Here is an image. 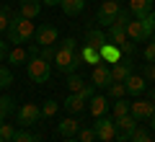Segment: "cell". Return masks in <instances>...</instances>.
<instances>
[{"mask_svg":"<svg viewBox=\"0 0 155 142\" xmlns=\"http://www.w3.org/2000/svg\"><path fill=\"white\" fill-rule=\"evenodd\" d=\"M111 142H122V140H111Z\"/></svg>","mask_w":155,"mask_h":142,"instance_id":"obj_46","label":"cell"},{"mask_svg":"<svg viewBox=\"0 0 155 142\" xmlns=\"http://www.w3.org/2000/svg\"><path fill=\"white\" fill-rule=\"evenodd\" d=\"M127 36H129V41H147V39L153 36V31L145 26L142 18H132V21L127 23Z\"/></svg>","mask_w":155,"mask_h":142,"instance_id":"obj_7","label":"cell"},{"mask_svg":"<svg viewBox=\"0 0 155 142\" xmlns=\"http://www.w3.org/2000/svg\"><path fill=\"white\" fill-rule=\"evenodd\" d=\"M26 72H28V80L31 83H36V85H41V83H47L49 80V75H52V67H49V62L44 60V57H28V62H26Z\"/></svg>","mask_w":155,"mask_h":142,"instance_id":"obj_2","label":"cell"},{"mask_svg":"<svg viewBox=\"0 0 155 142\" xmlns=\"http://www.w3.org/2000/svg\"><path fill=\"white\" fill-rule=\"evenodd\" d=\"M62 49H70V52H78V41L72 36H67V39H62V44H60Z\"/></svg>","mask_w":155,"mask_h":142,"instance_id":"obj_39","label":"cell"},{"mask_svg":"<svg viewBox=\"0 0 155 142\" xmlns=\"http://www.w3.org/2000/svg\"><path fill=\"white\" fill-rule=\"evenodd\" d=\"M54 62H57V70L65 72V75H72V72H78V67L83 65V60H80V54H78V52L62 49V47H57Z\"/></svg>","mask_w":155,"mask_h":142,"instance_id":"obj_3","label":"cell"},{"mask_svg":"<svg viewBox=\"0 0 155 142\" xmlns=\"http://www.w3.org/2000/svg\"><path fill=\"white\" fill-rule=\"evenodd\" d=\"M54 54H57V47H54V44H52V47H41V52H39V57H44L47 62L54 60Z\"/></svg>","mask_w":155,"mask_h":142,"instance_id":"obj_36","label":"cell"},{"mask_svg":"<svg viewBox=\"0 0 155 142\" xmlns=\"http://www.w3.org/2000/svg\"><path fill=\"white\" fill-rule=\"evenodd\" d=\"M85 44L93 47V49H101L104 44H109V36H106L104 31H98V28H88V34H85Z\"/></svg>","mask_w":155,"mask_h":142,"instance_id":"obj_18","label":"cell"},{"mask_svg":"<svg viewBox=\"0 0 155 142\" xmlns=\"http://www.w3.org/2000/svg\"><path fill=\"white\" fill-rule=\"evenodd\" d=\"M57 111H60V104H57V101H44V106H41V116H54Z\"/></svg>","mask_w":155,"mask_h":142,"instance_id":"obj_33","label":"cell"},{"mask_svg":"<svg viewBox=\"0 0 155 142\" xmlns=\"http://www.w3.org/2000/svg\"><path fill=\"white\" fill-rule=\"evenodd\" d=\"M18 8H21V16L23 18H36L41 13V0H18Z\"/></svg>","mask_w":155,"mask_h":142,"instance_id":"obj_14","label":"cell"},{"mask_svg":"<svg viewBox=\"0 0 155 142\" xmlns=\"http://www.w3.org/2000/svg\"><path fill=\"white\" fill-rule=\"evenodd\" d=\"M150 124H153V132H155V114L150 116Z\"/></svg>","mask_w":155,"mask_h":142,"instance_id":"obj_42","label":"cell"},{"mask_svg":"<svg viewBox=\"0 0 155 142\" xmlns=\"http://www.w3.org/2000/svg\"><path fill=\"white\" fill-rule=\"evenodd\" d=\"M13 109H16V106H13V98H8V96H0V124L5 121V116L11 114Z\"/></svg>","mask_w":155,"mask_h":142,"instance_id":"obj_26","label":"cell"},{"mask_svg":"<svg viewBox=\"0 0 155 142\" xmlns=\"http://www.w3.org/2000/svg\"><path fill=\"white\" fill-rule=\"evenodd\" d=\"M114 124H116V140L127 142L129 137L134 134V129H137V124H140V121L134 119L132 114H127V116H119V119H116Z\"/></svg>","mask_w":155,"mask_h":142,"instance_id":"obj_6","label":"cell"},{"mask_svg":"<svg viewBox=\"0 0 155 142\" xmlns=\"http://www.w3.org/2000/svg\"><path fill=\"white\" fill-rule=\"evenodd\" d=\"M98 52H101V60H104V62H111V65L122 60V49H119L116 44H111V41H109V44H104Z\"/></svg>","mask_w":155,"mask_h":142,"instance_id":"obj_19","label":"cell"},{"mask_svg":"<svg viewBox=\"0 0 155 142\" xmlns=\"http://www.w3.org/2000/svg\"><path fill=\"white\" fill-rule=\"evenodd\" d=\"M129 142H155V140L150 137V132H147V129H142V127H137V129H134V134L129 137Z\"/></svg>","mask_w":155,"mask_h":142,"instance_id":"obj_29","label":"cell"},{"mask_svg":"<svg viewBox=\"0 0 155 142\" xmlns=\"http://www.w3.org/2000/svg\"><path fill=\"white\" fill-rule=\"evenodd\" d=\"M13 134H16V129L3 121V124H0V140H3V142H13Z\"/></svg>","mask_w":155,"mask_h":142,"instance_id":"obj_32","label":"cell"},{"mask_svg":"<svg viewBox=\"0 0 155 142\" xmlns=\"http://www.w3.org/2000/svg\"><path fill=\"white\" fill-rule=\"evenodd\" d=\"M150 78H153V80H155V62H153V70H150Z\"/></svg>","mask_w":155,"mask_h":142,"instance_id":"obj_43","label":"cell"},{"mask_svg":"<svg viewBox=\"0 0 155 142\" xmlns=\"http://www.w3.org/2000/svg\"><path fill=\"white\" fill-rule=\"evenodd\" d=\"M0 142H3V140H0Z\"/></svg>","mask_w":155,"mask_h":142,"instance_id":"obj_49","label":"cell"},{"mask_svg":"<svg viewBox=\"0 0 155 142\" xmlns=\"http://www.w3.org/2000/svg\"><path fill=\"white\" fill-rule=\"evenodd\" d=\"M129 114H132L137 121L150 119V116L155 114V104H153V101H142V98H137V101H132V104H129Z\"/></svg>","mask_w":155,"mask_h":142,"instance_id":"obj_9","label":"cell"},{"mask_svg":"<svg viewBox=\"0 0 155 142\" xmlns=\"http://www.w3.org/2000/svg\"><path fill=\"white\" fill-rule=\"evenodd\" d=\"M129 114V104L124 98H116V104H114V116L119 119V116H127Z\"/></svg>","mask_w":155,"mask_h":142,"instance_id":"obj_30","label":"cell"},{"mask_svg":"<svg viewBox=\"0 0 155 142\" xmlns=\"http://www.w3.org/2000/svg\"><path fill=\"white\" fill-rule=\"evenodd\" d=\"M119 3L116 0H104L98 5V13H96V21H98V26H111V23L116 21V16H119Z\"/></svg>","mask_w":155,"mask_h":142,"instance_id":"obj_4","label":"cell"},{"mask_svg":"<svg viewBox=\"0 0 155 142\" xmlns=\"http://www.w3.org/2000/svg\"><path fill=\"white\" fill-rule=\"evenodd\" d=\"M129 13L134 18H145L147 13H153V0H129Z\"/></svg>","mask_w":155,"mask_h":142,"instance_id":"obj_16","label":"cell"},{"mask_svg":"<svg viewBox=\"0 0 155 142\" xmlns=\"http://www.w3.org/2000/svg\"><path fill=\"white\" fill-rule=\"evenodd\" d=\"M116 3H119V0H116Z\"/></svg>","mask_w":155,"mask_h":142,"instance_id":"obj_48","label":"cell"},{"mask_svg":"<svg viewBox=\"0 0 155 142\" xmlns=\"http://www.w3.org/2000/svg\"><path fill=\"white\" fill-rule=\"evenodd\" d=\"M124 85H127V93H132V96H137V98L142 96L145 91H147V83H145V78H142V75H134V72L127 78V80H124Z\"/></svg>","mask_w":155,"mask_h":142,"instance_id":"obj_13","label":"cell"},{"mask_svg":"<svg viewBox=\"0 0 155 142\" xmlns=\"http://www.w3.org/2000/svg\"><path fill=\"white\" fill-rule=\"evenodd\" d=\"M132 70H134L132 57H124V60L114 62V67H111V78H114V83H124L129 75H132Z\"/></svg>","mask_w":155,"mask_h":142,"instance_id":"obj_10","label":"cell"},{"mask_svg":"<svg viewBox=\"0 0 155 142\" xmlns=\"http://www.w3.org/2000/svg\"><path fill=\"white\" fill-rule=\"evenodd\" d=\"M8 62L11 65H23V62H28V52L23 47H16L13 52H8Z\"/></svg>","mask_w":155,"mask_h":142,"instance_id":"obj_24","label":"cell"},{"mask_svg":"<svg viewBox=\"0 0 155 142\" xmlns=\"http://www.w3.org/2000/svg\"><path fill=\"white\" fill-rule=\"evenodd\" d=\"M93 142H96V140H93Z\"/></svg>","mask_w":155,"mask_h":142,"instance_id":"obj_50","label":"cell"},{"mask_svg":"<svg viewBox=\"0 0 155 142\" xmlns=\"http://www.w3.org/2000/svg\"><path fill=\"white\" fill-rule=\"evenodd\" d=\"M60 8L67 13V16H78V13L85 8V0H62Z\"/></svg>","mask_w":155,"mask_h":142,"instance_id":"obj_23","label":"cell"},{"mask_svg":"<svg viewBox=\"0 0 155 142\" xmlns=\"http://www.w3.org/2000/svg\"><path fill=\"white\" fill-rule=\"evenodd\" d=\"M11 16H13V13H11V8H8V5H3V8H0V31H8Z\"/></svg>","mask_w":155,"mask_h":142,"instance_id":"obj_31","label":"cell"},{"mask_svg":"<svg viewBox=\"0 0 155 142\" xmlns=\"http://www.w3.org/2000/svg\"><path fill=\"white\" fill-rule=\"evenodd\" d=\"M13 83V72L8 67H0V88H8Z\"/></svg>","mask_w":155,"mask_h":142,"instance_id":"obj_34","label":"cell"},{"mask_svg":"<svg viewBox=\"0 0 155 142\" xmlns=\"http://www.w3.org/2000/svg\"><path fill=\"white\" fill-rule=\"evenodd\" d=\"M142 57H145V60H147V62H155V41H150L147 47H145Z\"/></svg>","mask_w":155,"mask_h":142,"instance_id":"obj_38","label":"cell"},{"mask_svg":"<svg viewBox=\"0 0 155 142\" xmlns=\"http://www.w3.org/2000/svg\"><path fill=\"white\" fill-rule=\"evenodd\" d=\"M62 142H78V140H72V137H65V140H62Z\"/></svg>","mask_w":155,"mask_h":142,"instance_id":"obj_44","label":"cell"},{"mask_svg":"<svg viewBox=\"0 0 155 142\" xmlns=\"http://www.w3.org/2000/svg\"><path fill=\"white\" fill-rule=\"evenodd\" d=\"M8 41H13L16 47L21 44H28L34 36H36V26H34L31 18H23L21 13L18 16H11V23H8Z\"/></svg>","mask_w":155,"mask_h":142,"instance_id":"obj_1","label":"cell"},{"mask_svg":"<svg viewBox=\"0 0 155 142\" xmlns=\"http://www.w3.org/2000/svg\"><path fill=\"white\" fill-rule=\"evenodd\" d=\"M13 142H34V137H31V132L21 129V132H16V134H13Z\"/></svg>","mask_w":155,"mask_h":142,"instance_id":"obj_37","label":"cell"},{"mask_svg":"<svg viewBox=\"0 0 155 142\" xmlns=\"http://www.w3.org/2000/svg\"><path fill=\"white\" fill-rule=\"evenodd\" d=\"M34 142H41V140H34Z\"/></svg>","mask_w":155,"mask_h":142,"instance_id":"obj_47","label":"cell"},{"mask_svg":"<svg viewBox=\"0 0 155 142\" xmlns=\"http://www.w3.org/2000/svg\"><path fill=\"white\" fill-rule=\"evenodd\" d=\"M150 101H153V104H155V91H153V93H150Z\"/></svg>","mask_w":155,"mask_h":142,"instance_id":"obj_45","label":"cell"},{"mask_svg":"<svg viewBox=\"0 0 155 142\" xmlns=\"http://www.w3.org/2000/svg\"><path fill=\"white\" fill-rule=\"evenodd\" d=\"M93 132H96V140L98 142H111L116 140V124L111 119H106V116H98L93 124Z\"/></svg>","mask_w":155,"mask_h":142,"instance_id":"obj_5","label":"cell"},{"mask_svg":"<svg viewBox=\"0 0 155 142\" xmlns=\"http://www.w3.org/2000/svg\"><path fill=\"white\" fill-rule=\"evenodd\" d=\"M119 49H122V57H132L137 52V41H124Z\"/></svg>","mask_w":155,"mask_h":142,"instance_id":"obj_35","label":"cell"},{"mask_svg":"<svg viewBox=\"0 0 155 142\" xmlns=\"http://www.w3.org/2000/svg\"><path fill=\"white\" fill-rule=\"evenodd\" d=\"M8 57V41H0V60Z\"/></svg>","mask_w":155,"mask_h":142,"instance_id":"obj_40","label":"cell"},{"mask_svg":"<svg viewBox=\"0 0 155 142\" xmlns=\"http://www.w3.org/2000/svg\"><path fill=\"white\" fill-rule=\"evenodd\" d=\"M39 116H41V109H39L36 104H23L21 109H18V124L21 127H31V124H36Z\"/></svg>","mask_w":155,"mask_h":142,"instance_id":"obj_11","label":"cell"},{"mask_svg":"<svg viewBox=\"0 0 155 142\" xmlns=\"http://www.w3.org/2000/svg\"><path fill=\"white\" fill-rule=\"evenodd\" d=\"M109 41L116 44V47H122L124 41H129L127 26H122V23H111V26H109Z\"/></svg>","mask_w":155,"mask_h":142,"instance_id":"obj_17","label":"cell"},{"mask_svg":"<svg viewBox=\"0 0 155 142\" xmlns=\"http://www.w3.org/2000/svg\"><path fill=\"white\" fill-rule=\"evenodd\" d=\"M78 129H80V124H78L75 119H62L60 124H57V132H60L62 137H75Z\"/></svg>","mask_w":155,"mask_h":142,"instance_id":"obj_22","label":"cell"},{"mask_svg":"<svg viewBox=\"0 0 155 142\" xmlns=\"http://www.w3.org/2000/svg\"><path fill=\"white\" fill-rule=\"evenodd\" d=\"M60 3H62V0H41V5H52V8L60 5Z\"/></svg>","mask_w":155,"mask_h":142,"instance_id":"obj_41","label":"cell"},{"mask_svg":"<svg viewBox=\"0 0 155 142\" xmlns=\"http://www.w3.org/2000/svg\"><path fill=\"white\" fill-rule=\"evenodd\" d=\"M57 26H52V23H41V26H36V44L39 47H52V44H57Z\"/></svg>","mask_w":155,"mask_h":142,"instance_id":"obj_8","label":"cell"},{"mask_svg":"<svg viewBox=\"0 0 155 142\" xmlns=\"http://www.w3.org/2000/svg\"><path fill=\"white\" fill-rule=\"evenodd\" d=\"M65 109L70 111V114H80V111L85 109V98L80 96V93H70L65 98Z\"/></svg>","mask_w":155,"mask_h":142,"instance_id":"obj_21","label":"cell"},{"mask_svg":"<svg viewBox=\"0 0 155 142\" xmlns=\"http://www.w3.org/2000/svg\"><path fill=\"white\" fill-rule=\"evenodd\" d=\"M78 54H80V60H83L85 65H91V67H96V65H101V62H104V60H101V52L93 49V47H88V44H85Z\"/></svg>","mask_w":155,"mask_h":142,"instance_id":"obj_20","label":"cell"},{"mask_svg":"<svg viewBox=\"0 0 155 142\" xmlns=\"http://www.w3.org/2000/svg\"><path fill=\"white\" fill-rule=\"evenodd\" d=\"M91 80H93L96 88H109L111 83H114V78H111V67H106L104 62L101 65L93 67V75H91Z\"/></svg>","mask_w":155,"mask_h":142,"instance_id":"obj_12","label":"cell"},{"mask_svg":"<svg viewBox=\"0 0 155 142\" xmlns=\"http://www.w3.org/2000/svg\"><path fill=\"white\" fill-rule=\"evenodd\" d=\"M75 137H78V142H93L96 140V132H93V127H80Z\"/></svg>","mask_w":155,"mask_h":142,"instance_id":"obj_27","label":"cell"},{"mask_svg":"<svg viewBox=\"0 0 155 142\" xmlns=\"http://www.w3.org/2000/svg\"><path fill=\"white\" fill-rule=\"evenodd\" d=\"M88 109H91V114L98 119V116H104L106 109H109V98H106V96H96V93H93V96L88 98Z\"/></svg>","mask_w":155,"mask_h":142,"instance_id":"obj_15","label":"cell"},{"mask_svg":"<svg viewBox=\"0 0 155 142\" xmlns=\"http://www.w3.org/2000/svg\"><path fill=\"white\" fill-rule=\"evenodd\" d=\"M85 85H88V83H85L80 75H75V72H72V75H67V88H70V93H80Z\"/></svg>","mask_w":155,"mask_h":142,"instance_id":"obj_25","label":"cell"},{"mask_svg":"<svg viewBox=\"0 0 155 142\" xmlns=\"http://www.w3.org/2000/svg\"><path fill=\"white\" fill-rule=\"evenodd\" d=\"M109 96L111 98H124V96H127V85H124V83H111L109 85Z\"/></svg>","mask_w":155,"mask_h":142,"instance_id":"obj_28","label":"cell"}]
</instances>
